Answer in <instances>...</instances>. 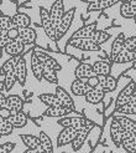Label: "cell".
I'll return each mask as SVG.
<instances>
[{"mask_svg": "<svg viewBox=\"0 0 136 153\" xmlns=\"http://www.w3.org/2000/svg\"><path fill=\"white\" fill-rule=\"evenodd\" d=\"M87 85L90 87V88H98L99 86V79H98V76H92V77H89L88 80H86Z\"/></svg>", "mask_w": 136, "mask_h": 153, "instance_id": "cell-44", "label": "cell"}, {"mask_svg": "<svg viewBox=\"0 0 136 153\" xmlns=\"http://www.w3.org/2000/svg\"><path fill=\"white\" fill-rule=\"evenodd\" d=\"M114 117L118 120V122L123 127L124 131L136 134V121L131 120L127 116H121V114H118V116H114Z\"/></svg>", "mask_w": 136, "mask_h": 153, "instance_id": "cell-25", "label": "cell"}, {"mask_svg": "<svg viewBox=\"0 0 136 153\" xmlns=\"http://www.w3.org/2000/svg\"><path fill=\"white\" fill-rule=\"evenodd\" d=\"M78 131L73 128H63L61 132L57 136V146L58 147H63L67 144H72V142L74 141L75 136H77Z\"/></svg>", "mask_w": 136, "mask_h": 153, "instance_id": "cell-12", "label": "cell"}, {"mask_svg": "<svg viewBox=\"0 0 136 153\" xmlns=\"http://www.w3.org/2000/svg\"><path fill=\"white\" fill-rule=\"evenodd\" d=\"M40 18H41V25L45 30L46 35L50 37L52 41H57V37H56V30L57 27L55 26V24L52 22L51 18H50V11L46 9V7L41 6L40 7Z\"/></svg>", "mask_w": 136, "mask_h": 153, "instance_id": "cell-1", "label": "cell"}, {"mask_svg": "<svg viewBox=\"0 0 136 153\" xmlns=\"http://www.w3.org/2000/svg\"><path fill=\"white\" fill-rule=\"evenodd\" d=\"M20 138L22 141V143L27 147V149H36L40 147V141L39 137L34 136V134H21Z\"/></svg>", "mask_w": 136, "mask_h": 153, "instance_id": "cell-33", "label": "cell"}, {"mask_svg": "<svg viewBox=\"0 0 136 153\" xmlns=\"http://www.w3.org/2000/svg\"><path fill=\"white\" fill-rule=\"evenodd\" d=\"M134 21H135V24H136V16H135V18H134Z\"/></svg>", "mask_w": 136, "mask_h": 153, "instance_id": "cell-50", "label": "cell"}, {"mask_svg": "<svg viewBox=\"0 0 136 153\" xmlns=\"http://www.w3.org/2000/svg\"><path fill=\"white\" fill-rule=\"evenodd\" d=\"M74 76L77 80H83L86 81L88 80L89 77L94 76V72H93V65L90 64H87V62H80L77 65L74 70Z\"/></svg>", "mask_w": 136, "mask_h": 153, "instance_id": "cell-16", "label": "cell"}, {"mask_svg": "<svg viewBox=\"0 0 136 153\" xmlns=\"http://www.w3.org/2000/svg\"><path fill=\"white\" fill-rule=\"evenodd\" d=\"M67 45H69L72 48H75L82 51H99L100 46L94 44L90 40H78V39H71L67 42Z\"/></svg>", "mask_w": 136, "mask_h": 153, "instance_id": "cell-10", "label": "cell"}, {"mask_svg": "<svg viewBox=\"0 0 136 153\" xmlns=\"http://www.w3.org/2000/svg\"><path fill=\"white\" fill-rule=\"evenodd\" d=\"M32 53H34V55H35L37 59H39V60L41 61V62L43 64V66H45V67L52 68V70H55L56 72L62 70V66L58 64V61H57L55 57H52V56L47 55V53H45L43 51H40V50L35 49Z\"/></svg>", "mask_w": 136, "mask_h": 153, "instance_id": "cell-6", "label": "cell"}, {"mask_svg": "<svg viewBox=\"0 0 136 153\" xmlns=\"http://www.w3.org/2000/svg\"><path fill=\"white\" fill-rule=\"evenodd\" d=\"M14 75L16 77V81L20 83L21 86H25L26 80H27V65H26V60L24 56H20L18 60V64L15 66Z\"/></svg>", "mask_w": 136, "mask_h": 153, "instance_id": "cell-7", "label": "cell"}, {"mask_svg": "<svg viewBox=\"0 0 136 153\" xmlns=\"http://www.w3.org/2000/svg\"><path fill=\"white\" fill-rule=\"evenodd\" d=\"M124 129L120 126L118 120L115 117H113L111 123H110V138L113 143L115 144V147H121V138H123Z\"/></svg>", "mask_w": 136, "mask_h": 153, "instance_id": "cell-9", "label": "cell"}, {"mask_svg": "<svg viewBox=\"0 0 136 153\" xmlns=\"http://www.w3.org/2000/svg\"><path fill=\"white\" fill-rule=\"evenodd\" d=\"M110 34H108L107 31H103V30H97V31L92 35V37H90V41H93L94 44H97V45H100L102 44H104V42H107L109 39H110Z\"/></svg>", "mask_w": 136, "mask_h": 153, "instance_id": "cell-37", "label": "cell"}, {"mask_svg": "<svg viewBox=\"0 0 136 153\" xmlns=\"http://www.w3.org/2000/svg\"><path fill=\"white\" fill-rule=\"evenodd\" d=\"M30 66H31V71H32V74L35 76V79L41 81L45 66H43V64L41 62V61L34 55V53L31 55V60H30Z\"/></svg>", "mask_w": 136, "mask_h": 153, "instance_id": "cell-28", "label": "cell"}, {"mask_svg": "<svg viewBox=\"0 0 136 153\" xmlns=\"http://www.w3.org/2000/svg\"><path fill=\"white\" fill-rule=\"evenodd\" d=\"M24 153H46V152H45L41 147H39V148H36V149H26Z\"/></svg>", "mask_w": 136, "mask_h": 153, "instance_id": "cell-47", "label": "cell"}, {"mask_svg": "<svg viewBox=\"0 0 136 153\" xmlns=\"http://www.w3.org/2000/svg\"><path fill=\"white\" fill-rule=\"evenodd\" d=\"M125 39H126L125 35L121 33V34H119V35H118V37L114 40V42H113V45H111V51H110V59H109V61H110L111 64L114 62L115 57L124 50V42H125Z\"/></svg>", "mask_w": 136, "mask_h": 153, "instance_id": "cell-22", "label": "cell"}, {"mask_svg": "<svg viewBox=\"0 0 136 153\" xmlns=\"http://www.w3.org/2000/svg\"><path fill=\"white\" fill-rule=\"evenodd\" d=\"M64 13H66L64 11V3L62 0H57V1H55L52 4L51 9H50V18L56 27L58 26L59 21H61V19L63 18Z\"/></svg>", "mask_w": 136, "mask_h": 153, "instance_id": "cell-8", "label": "cell"}, {"mask_svg": "<svg viewBox=\"0 0 136 153\" xmlns=\"http://www.w3.org/2000/svg\"><path fill=\"white\" fill-rule=\"evenodd\" d=\"M14 131V127L9 122V120L0 121V136H10Z\"/></svg>", "mask_w": 136, "mask_h": 153, "instance_id": "cell-40", "label": "cell"}, {"mask_svg": "<svg viewBox=\"0 0 136 153\" xmlns=\"http://www.w3.org/2000/svg\"><path fill=\"white\" fill-rule=\"evenodd\" d=\"M115 113L121 114V116H130V114H136V101H131L125 105L121 108L115 110Z\"/></svg>", "mask_w": 136, "mask_h": 153, "instance_id": "cell-38", "label": "cell"}, {"mask_svg": "<svg viewBox=\"0 0 136 153\" xmlns=\"http://www.w3.org/2000/svg\"><path fill=\"white\" fill-rule=\"evenodd\" d=\"M98 30V25L97 22H93V24H88V25H84L82 26L80 29H78L75 31L71 39H78V40H89L92 35Z\"/></svg>", "mask_w": 136, "mask_h": 153, "instance_id": "cell-14", "label": "cell"}, {"mask_svg": "<svg viewBox=\"0 0 136 153\" xmlns=\"http://www.w3.org/2000/svg\"><path fill=\"white\" fill-rule=\"evenodd\" d=\"M12 21L9 15H0V34H9L12 30Z\"/></svg>", "mask_w": 136, "mask_h": 153, "instance_id": "cell-36", "label": "cell"}, {"mask_svg": "<svg viewBox=\"0 0 136 153\" xmlns=\"http://www.w3.org/2000/svg\"><path fill=\"white\" fill-rule=\"evenodd\" d=\"M39 100H40L42 103H45L46 106H48V107H58V106H62L61 102H59V100H58V97H57L56 95H53V94H41V95L39 96Z\"/></svg>", "mask_w": 136, "mask_h": 153, "instance_id": "cell-34", "label": "cell"}, {"mask_svg": "<svg viewBox=\"0 0 136 153\" xmlns=\"http://www.w3.org/2000/svg\"><path fill=\"white\" fill-rule=\"evenodd\" d=\"M90 120L83 117V116H75V117H63V118H59L57 121V123L59 126H62L63 128H73V129H77V131H79V129H82L84 126L89 125L90 123Z\"/></svg>", "mask_w": 136, "mask_h": 153, "instance_id": "cell-2", "label": "cell"}, {"mask_svg": "<svg viewBox=\"0 0 136 153\" xmlns=\"http://www.w3.org/2000/svg\"><path fill=\"white\" fill-rule=\"evenodd\" d=\"M115 4L116 1H114V0H108V1H89L87 4V10L88 11H100L104 9H108V7Z\"/></svg>", "mask_w": 136, "mask_h": 153, "instance_id": "cell-30", "label": "cell"}, {"mask_svg": "<svg viewBox=\"0 0 136 153\" xmlns=\"http://www.w3.org/2000/svg\"><path fill=\"white\" fill-rule=\"evenodd\" d=\"M1 120H4V118H3V117H1V114H0V121H1Z\"/></svg>", "mask_w": 136, "mask_h": 153, "instance_id": "cell-49", "label": "cell"}, {"mask_svg": "<svg viewBox=\"0 0 136 153\" xmlns=\"http://www.w3.org/2000/svg\"><path fill=\"white\" fill-rule=\"evenodd\" d=\"M5 103H6V96L3 92H0V110L5 108Z\"/></svg>", "mask_w": 136, "mask_h": 153, "instance_id": "cell-46", "label": "cell"}, {"mask_svg": "<svg viewBox=\"0 0 136 153\" xmlns=\"http://www.w3.org/2000/svg\"><path fill=\"white\" fill-rule=\"evenodd\" d=\"M93 72L95 76H109L111 72V62L109 60L95 61L93 65Z\"/></svg>", "mask_w": 136, "mask_h": 153, "instance_id": "cell-21", "label": "cell"}, {"mask_svg": "<svg viewBox=\"0 0 136 153\" xmlns=\"http://www.w3.org/2000/svg\"><path fill=\"white\" fill-rule=\"evenodd\" d=\"M24 50H25V45L22 44L18 37L16 39L10 40V42L7 44L5 46V49H4L5 53L6 55H9L10 57H20V56H22L21 53L24 52Z\"/></svg>", "mask_w": 136, "mask_h": 153, "instance_id": "cell-11", "label": "cell"}, {"mask_svg": "<svg viewBox=\"0 0 136 153\" xmlns=\"http://www.w3.org/2000/svg\"><path fill=\"white\" fill-rule=\"evenodd\" d=\"M22 107H24V100L18 95H9L6 96V103L5 108L9 111L11 114H15L18 112H21Z\"/></svg>", "mask_w": 136, "mask_h": 153, "instance_id": "cell-13", "label": "cell"}, {"mask_svg": "<svg viewBox=\"0 0 136 153\" xmlns=\"http://www.w3.org/2000/svg\"><path fill=\"white\" fill-rule=\"evenodd\" d=\"M121 147L127 153H136V134L124 131L121 138Z\"/></svg>", "mask_w": 136, "mask_h": 153, "instance_id": "cell-20", "label": "cell"}, {"mask_svg": "<svg viewBox=\"0 0 136 153\" xmlns=\"http://www.w3.org/2000/svg\"><path fill=\"white\" fill-rule=\"evenodd\" d=\"M120 15L124 19H134L136 16V1H125L120 6Z\"/></svg>", "mask_w": 136, "mask_h": 153, "instance_id": "cell-26", "label": "cell"}, {"mask_svg": "<svg viewBox=\"0 0 136 153\" xmlns=\"http://www.w3.org/2000/svg\"><path fill=\"white\" fill-rule=\"evenodd\" d=\"M135 60H136V51H125V50H123L115 57L113 64H127V62H132V61H135Z\"/></svg>", "mask_w": 136, "mask_h": 153, "instance_id": "cell-32", "label": "cell"}, {"mask_svg": "<svg viewBox=\"0 0 136 153\" xmlns=\"http://www.w3.org/2000/svg\"><path fill=\"white\" fill-rule=\"evenodd\" d=\"M124 50L125 51H136V36L126 37L124 42Z\"/></svg>", "mask_w": 136, "mask_h": 153, "instance_id": "cell-42", "label": "cell"}, {"mask_svg": "<svg viewBox=\"0 0 136 153\" xmlns=\"http://www.w3.org/2000/svg\"><path fill=\"white\" fill-rule=\"evenodd\" d=\"M74 14H75V7H71L68 11L64 13L63 18L59 21V24L57 26V30H56V37H57V41L61 40L62 37L67 34V31L69 30L72 22H73V19H74Z\"/></svg>", "mask_w": 136, "mask_h": 153, "instance_id": "cell-4", "label": "cell"}, {"mask_svg": "<svg viewBox=\"0 0 136 153\" xmlns=\"http://www.w3.org/2000/svg\"><path fill=\"white\" fill-rule=\"evenodd\" d=\"M92 90L88 85L86 81L83 80H77L75 79L72 83H71V91L74 96H86L88 94V91Z\"/></svg>", "mask_w": 136, "mask_h": 153, "instance_id": "cell-23", "label": "cell"}, {"mask_svg": "<svg viewBox=\"0 0 136 153\" xmlns=\"http://www.w3.org/2000/svg\"><path fill=\"white\" fill-rule=\"evenodd\" d=\"M131 101H136V90H135V92H134V95L131 97Z\"/></svg>", "mask_w": 136, "mask_h": 153, "instance_id": "cell-48", "label": "cell"}, {"mask_svg": "<svg viewBox=\"0 0 136 153\" xmlns=\"http://www.w3.org/2000/svg\"><path fill=\"white\" fill-rule=\"evenodd\" d=\"M55 95L58 97L59 102H61V105H62L63 107H66V108H68V110H71L72 112L75 111V105H74V102H73V98L71 97V95L68 94L63 87L57 86V87H56V94H55Z\"/></svg>", "mask_w": 136, "mask_h": 153, "instance_id": "cell-15", "label": "cell"}, {"mask_svg": "<svg viewBox=\"0 0 136 153\" xmlns=\"http://www.w3.org/2000/svg\"><path fill=\"white\" fill-rule=\"evenodd\" d=\"M10 37L7 34H0V49H5V46L10 42Z\"/></svg>", "mask_w": 136, "mask_h": 153, "instance_id": "cell-45", "label": "cell"}, {"mask_svg": "<svg viewBox=\"0 0 136 153\" xmlns=\"http://www.w3.org/2000/svg\"><path fill=\"white\" fill-rule=\"evenodd\" d=\"M135 90H136V82L130 81L121 91H120V94L115 98V110L121 108V107H124L125 105L131 102V97L135 92Z\"/></svg>", "mask_w": 136, "mask_h": 153, "instance_id": "cell-3", "label": "cell"}, {"mask_svg": "<svg viewBox=\"0 0 136 153\" xmlns=\"http://www.w3.org/2000/svg\"><path fill=\"white\" fill-rule=\"evenodd\" d=\"M16 144L12 142H7L4 144H0V153H11Z\"/></svg>", "mask_w": 136, "mask_h": 153, "instance_id": "cell-43", "label": "cell"}, {"mask_svg": "<svg viewBox=\"0 0 136 153\" xmlns=\"http://www.w3.org/2000/svg\"><path fill=\"white\" fill-rule=\"evenodd\" d=\"M7 120H9V122L11 123V126L14 128H24L27 125V121H29L27 116L22 111L15 113V114H11Z\"/></svg>", "mask_w": 136, "mask_h": 153, "instance_id": "cell-29", "label": "cell"}, {"mask_svg": "<svg viewBox=\"0 0 136 153\" xmlns=\"http://www.w3.org/2000/svg\"><path fill=\"white\" fill-rule=\"evenodd\" d=\"M105 96V92L100 88H92L88 91V94L84 96L86 101L88 103H92V105H98L103 101V98Z\"/></svg>", "mask_w": 136, "mask_h": 153, "instance_id": "cell-27", "label": "cell"}, {"mask_svg": "<svg viewBox=\"0 0 136 153\" xmlns=\"http://www.w3.org/2000/svg\"><path fill=\"white\" fill-rule=\"evenodd\" d=\"M11 21H12V27L16 30L26 29V27H30V25H31V18L24 13H16L15 15H12Z\"/></svg>", "mask_w": 136, "mask_h": 153, "instance_id": "cell-19", "label": "cell"}, {"mask_svg": "<svg viewBox=\"0 0 136 153\" xmlns=\"http://www.w3.org/2000/svg\"><path fill=\"white\" fill-rule=\"evenodd\" d=\"M98 79H99V86L98 88L103 90L105 94L107 92H113V91H115L116 87H118V80L114 77V76H98Z\"/></svg>", "mask_w": 136, "mask_h": 153, "instance_id": "cell-17", "label": "cell"}, {"mask_svg": "<svg viewBox=\"0 0 136 153\" xmlns=\"http://www.w3.org/2000/svg\"><path fill=\"white\" fill-rule=\"evenodd\" d=\"M71 112H72L71 110L66 108V107H63V106H58V107H48V108L45 111L43 116H46V117H58V120H59V118H63V117L69 116V113H71Z\"/></svg>", "mask_w": 136, "mask_h": 153, "instance_id": "cell-24", "label": "cell"}, {"mask_svg": "<svg viewBox=\"0 0 136 153\" xmlns=\"http://www.w3.org/2000/svg\"><path fill=\"white\" fill-rule=\"evenodd\" d=\"M18 39L27 46V45H32L35 44L36 39H37V33L36 30L32 27H26V29H21L18 33Z\"/></svg>", "mask_w": 136, "mask_h": 153, "instance_id": "cell-18", "label": "cell"}, {"mask_svg": "<svg viewBox=\"0 0 136 153\" xmlns=\"http://www.w3.org/2000/svg\"><path fill=\"white\" fill-rule=\"evenodd\" d=\"M42 79L46 80L47 82L50 83H58V76H57V72L52 68H48V67H45L43 68V74H42Z\"/></svg>", "mask_w": 136, "mask_h": 153, "instance_id": "cell-39", "label": "cell"}, {"mask_svg": "<svg viewBox=\"0 0 136 153\" xmlns=\"http://www.w3.org/2000/svg\"><path fill=\"white\" fill-rule=\"evenodd\" d=\"M16 82H18V81H16V77H15L14 72H11V74H9V75H6V76H4V82H3L4 90H5V91H10V90L14 87V85H15Z\"/></svg>", "mask_w": 136, "mask_h": 153, "instance_id": "cell-41", "label": "cell"}, {"mask_svg": "<svg viewBox=\"0 0 136 153\" xmlns=\"http://www.w3.org/2000/svg\"><path fill=\"white\" fill-rule=\"evenodd\" d=\"M39 141H40V147L46 152V153H53V144H52V141L50 138V136L46 133L41 131L39 133Z\"/></svg>", "mask_w": 136, "mask_h": 153, "instance_id": "cell-31", "label": "cell"}, {"mask_svg": "<svg viewBox=\"0 0 136 153\" xmlns=\"http://www.w3.org/2000/svg\"><path fill=\"white\" fill-rule=\"evenodd\" d=\"M94 127H95V123H94V122H90L89 125H87V126L83 127L82 129H79L78 133H77V136H75L74 141L72 142V149H73L74 152H77L78 149L82 148V146H83V144H84V142L87 141L90 131H92Z\"/></svg>", "mask_w": 136, "mask_h": 153, "instance_id": "cell-5", "label": "cell"}, {"mask_svg": "<svg viewBox=\"0 0 136 153\" xmlns=\"http://www.w3.org/2000/svg\"><path fill=\"white\" fill-rule=\"evenodd\" d=\"M18 60H19V57H10L9 60H6L3 64V66L0 67V76H6V75L14 72L15 66L18 64Z\"/></svg>", "mask_w": 136, "mask_h": 153, "instance_id": "cell-35", "label": "cell"}]
</instances>
